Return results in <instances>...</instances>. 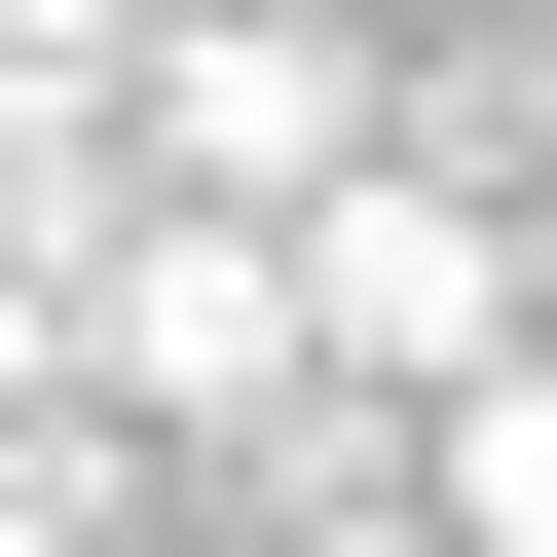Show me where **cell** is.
I'll return each mask as SVG.
<instances>
[{"label": "cell", "mask_w": 557, "mask_h": 557, "mask_svg": "<svg viewBox=\"0 0 557 557\" xmlns=\"http://www.w3.org/2000/svg\"><path fill=\"white\" fill-rule=\"evenodd\" d=\"M483 335H520V186H483V149H409V112H372V149H335V186H298V372H335V409H446V372H483Z\"/></svg>", "instance_id": "obj_1"}, {"label": "cell", "mask_w": 557, "mask_h": 557, "mask_svg": "<svg viewBox=\"0 0 557 557\" xmlns=\"http://www.w3.org/2000/svg\"><path fill=\"white\" fill-rule=\"evenodd\" d=\"M372 112H409V75H372V0H149V38H112V149L223 186V223H298Z\"/></svg>", "instance_id": "obj_2"}, {"label": "cell", "mask_w": 557, "mask_h": 557, "mask_svg": "<svg viewBox=\"0 0 557 557\" xmlns=\"http://www.w3.org/2000/svg\"><path fill=\"white\" fill-rule=\"evenodd\" d=\"M75 372H112L149 446H260V409H298V223H223V186H112V260H75Z\"/></svg>", "instance_id": "obj_3"}, {"label": "cell", "mask_w": 557, "mask_h": 557, "mask_svg": "<svg viewBox=\"0 0 557 557\" xmlns=\"http://www.w3.org/2000/svg\"><path fill=\"white\" fill-rule=\"evenodd\" d=\"M409 520H446V557H557V335H483V372L409 409Z\"/></svg>", "instance_id": "obj_4"}, {"label": "cell", "mask_w": 557, "mask_h": 557, "mask_svg": "<svg viewBox=\"0 0 557 557\" xmlns=\"http://www.w3.org/2000/svg\"><path fill=\"white\" fill-rule=\"evenodd\" d=\"M112 38H149V0H0V149H38V112H112Z\"/></svg>", "instance_id": "obj_5"}, {"label": "cell", "mask_w": 557, "mask_h": 557, "mask_svg": "<svg viewBox=\"0 0 557 557\" xmlns=\"http://www.w3.org/2000/svg\"><path fill=\"white\" fill-rule=\"evenodd\" d=\"M335 557H446V520H335Z\"/></svg>", "instance_id": "obj_6"}]
</instances>
